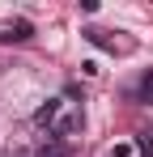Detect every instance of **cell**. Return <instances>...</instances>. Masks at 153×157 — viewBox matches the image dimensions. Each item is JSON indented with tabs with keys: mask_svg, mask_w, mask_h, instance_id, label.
Wrapping results in <instances>:
<instances>
[{
	"mask_svg": "<svg viewBox=\"0 0 153 157\" xmlns=\"http://www.w3.org/2000/svg\"><path fill=\"white\" fill-rule=\"evenodd\" d=\"M81 123H85V119H81V110H76V106H68V110H64V119L51 128L47 140H64V144H68V136H76V132H81Z\"/></svg>",
	"mask_w": 153,
	"mask_h": 157,
	"instance_id": "3",
	"label": "cell"
},
{
	"mask_svg": "<svg viewBox=\"0 0 153 157\" xmlns=\"http://www.w3.org/2000/svg\"><path fill=\"white\" fill-rule=\"evenodd\" d=\"M64 110H68V98H47V102L34 110V128H43V132L51 136V128L64 119Z\"/></svg>",
	"mask_w": 153,
	"mask_h": 157,
	"instance_id": "1",
	"label": "cell"
},
{
	"mask_svg": "<svg viewBox=\"0 0 153 157\" xmlns=\"http://www.w3.org/2000/svg\"><path fill=\"white\" fill-rule=\"evenodd\" d=\"M111 157H132V144H115V149H111Z\"/></svg>",
	"mask_w": 153,
	"mask_h": 157,
	"instance_id": "6",
	"label": "cell"
},
{
	"mask_svg": "<svg viewBox=\"0 0 153 157\" xmlns=\"http://www.w3.org/2000/svg\"><path fill=\"white\" fill-rule=\"evenodd\" d=\"M68 153H73V149H68L64 140H51V144H43V149H38V157H68Z\"/></svg>",
	"mask_w": 153,
	"mask_h": 157,
	"instance_id": "4",
	"label": "cell"
},
{
	"mask_svg": "<svg viewBox=\"0 0 153 157\" xmlns=\"http://www.w3.org/2000/svg\"><path fill=\"white\" fill-rule=\"evenodd\" d=\"M30 34H34V26L26 17H4L0 21V43H26Z\"/></svg>",
	"mask_w": 153,
	"mask_h": 157,
	"instance_id": "2",
	"label": "cell"
},
{
	"mask_svg": "<svg viewBox=\"0 0 153 157\" xmlns=\"http://www.w3.org/2000/svg\"><path fill=\"white\" fill-rule=\"evenodd\" d=\"M140 102L153 106V72H145V77H140Z\"/></svg>",
	"mask_w": 153,
	"mask_h": 157,
	"instance_id": "5",
	"label": "cell"
}]
</instances>
